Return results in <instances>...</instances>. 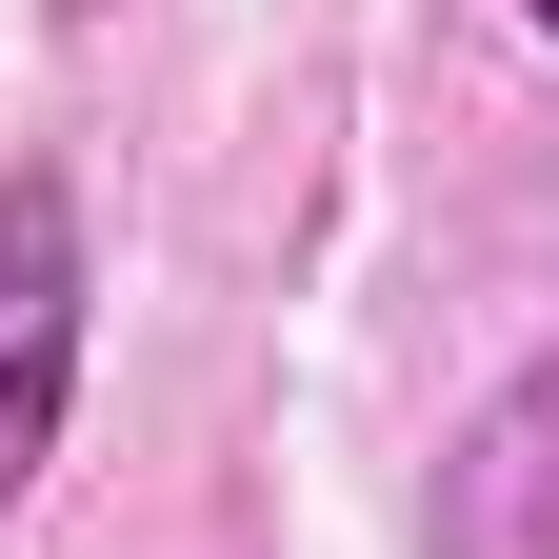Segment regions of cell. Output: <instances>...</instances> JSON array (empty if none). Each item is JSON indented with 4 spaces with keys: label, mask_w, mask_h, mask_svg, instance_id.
Returning <instances> with one entry per match:
<instances>
[{
    "label": "cell",
    "mask_w": 559,
    "mask_h": 559,
    "mask_svg": "<svg viewBox=\"0 0 559 559\" xmlns=\"http://www.w3.org/2000/svg\"><path fill=\"white\" fill-rule=\"evenodd\" d=\"M520 21H539V40H559V0H520Z\"/></svg>",
    "instance_id": "obj_3"
},
{
    "label": "cell",
    "mask_w": 559,
    "mask_h": 559,
    "mask_svg": "<svg viewBox=\"0 0 559 559\" xmlns=\"http://www.w3.org/2000/svg\"><path fill=\"white\" fill-rule=\"evenodd\" d=\"M81 320H100V240L60 160H0V520L40 500L60 419H81Z\"/></svg>",
    "instance_id": "obj_1"
},
{
    "label": "cell",
    "mask_w": 559,
    "mask_h": 559,
    "mask_svg": "<svg viewBox=\"0 0 559 559\" xmlns=\"http://www.w3.org/2000/svg\"><path fill=\"white\" fill-rule=\"evenodd\" d=\"M419 559H559V340L440 440V479H419Z\"/></svg>",
    "instance_id": "obj_2"
}]
</instances>
